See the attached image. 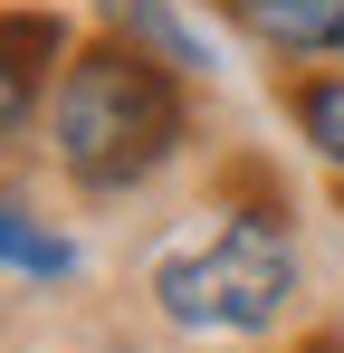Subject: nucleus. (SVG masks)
Segmentation results:
<instances>
[{
	"label": "nucleus",
	"instance_id": "nucleus-4",
	"mask_svg": "<svg viewBox=\"0 0 344 353\" xmlns=\"http://www.w3.org/2000/svg\"><path fill=\"white\" fill-rule=\"evenodd\" d=\"M0 239H10V277L19 287H48V277H67V239L39 230V210L10 191V210H0Z\"/></svg>",
	"mask_w": 344,
	"mask_h": 353
},
{
	"label": "nucleus",
	"instance_id": "nucleus-6",
	"mask_svg": "<svg viewBox=\"0 0 344 353\" xmlns=\"http://www.w3.org/2000/svg\"><path fill=\"white\" fill-rule=\"evenodd\" d=\"M29 96H39V19L19 10L10 19V134L29 124Z\"/></svg>",
	"mask_w": 344,
	"mask_h": 353
},
{
	"label": "nucleus",
	"instance_id": "nucleus-3",
	"mask_svg": "<svg viewBox=\"0 0 344 353\" xmlns=\"http://www.w3.org/2000/svg\"><path fill=\"white\" fill-rule=\"evenodd\" d=\"M249 19L268 48H296V58L344 48V0H249Z\"/></svg>",
	"mask_w": 344,
	"mask_h": 353
},
{
	"label": "nucleus",
	"instance_id": "nucleus-2",
	"mask_svg": "<svg viewBox=\"0 0 344 353\" xmlns=\"http://www.w3.org/2000/svg\"><path fill=\"white\" fill-rule=\"evenodd\" d=\"M296 296V248H287L278 220L239 210L201 248H182L153 268V305H163L182 334H268Z\"/></svg>",
	"mask_w": 344,
	"mask_h": 353
},
{
	"label": "nucleus",
	"instance_id": "nucleus-5",
	"mask_svg": "<svg viewBox=\"0 0 344 353\" xmlns=\"http://www.w3.org/2000/svg\"><path fill=\"white\" fill-rule=\"evenodd\" d=\"M296 134H306L325 163H344V77H325V86L296 96Z\"/></svg>",
	"mask_w": 344,
	"mask_h": 353
},
{
	"label": "nucleus",
	"instance_id": "nucleus-1",
	"mask_svg": "<svg viewBox=\"0 0 344 353\" xmlns=\"http://www.w3.org/2000/svg\"><path fill=\"white\" fill-rule=\"evenodd\" d=\"M182 143V96L144 48H86L57 77V163L86 191H134Z\"/></svg>",
	"mask_w": 344,
	"mask_h": 353
}]
</instances>
